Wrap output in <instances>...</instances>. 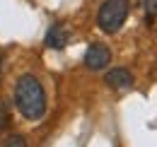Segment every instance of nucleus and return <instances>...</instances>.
Listing matches in <instances>:
<instances>
[{
  "label": "nucleus",
  "mask_w": 157,
  "mask_h": 147,
  "mask_svg": "<svg viewBox=\"0 0 157 147\" xmlns=\"http://www.w3.org/2000/svg\"><path fill=\"white\" fill-rule=\"evenodd\" d=\"M68 41H70V32H68V27L65 24H51L48 27V32H46V36H44V43L48 46V48H56V51H60V48H65L68 46Z\"/></svg>",
  "instance_id": "20e7f679"
},
{
  "label": "nucleus",
  "mask_w": 157,
  "mask_h": 147,
  "mask_svg": "<svg viewBox=\"0 0 157 147\" xmlns=\"http://www.w3.org/2000/svg\"><path fill=\"white\" fill-rule=\"evenodd\" d=\"M0 73H2V58H0Z\"/></svg>",
  "instance_id": "1a4fd4ad"
},
{
  "label": "nucleus",
  "mask_w": 157,
  "mask_h": 147,
  "mask_svg": "<svg viewBox=\"0 0 157 147\" xmlns=\"http://www.w3.org/2000/svg\"><path fill=\"white\" fill-rule=\"evenodd\" d=\"M143 7H145V15H147V19L157 17V0H145V2H143Z\"/></svg>",
  "instance_id": "6e6552de"
},
{
  "label": "nucleus",
  "mask_w": 157,
  "mask_h": 147,
  "mask_svg": "<svg viewBox=\"0 0 157 147\" xmlns=\"http://www.w3.org/2000/svg\"><path fill=\"white\" fill-rule=\"evenodd\" d=\"M106 85L118 89V92H126V89L133 87V75H131V70H126V68H114V70L106 73Z\"/></svg>",
  "instance_id": "39448f33"
},
{
  "label": "nucleus",
  "mask_w": 157,
  "mask_h": 147,
  "mask_svg": "<svg viewBox=\"0 0 157 147\" xmlns=\"http://www.w3.org/2000/svg\"><path fill=\"white\" fill-rule=\"evenodd\" d=\"M128 17V0H104L97 12V24L104 34H116Z\"/></svg>",
  "instance_id": "f03ea898"
},
{
  "label": "nucleus",
  "mask_w": 157,
  "mask_h": 147,
  "mask_svg": "<svg viewBox=\"0 0 157 147\" xmlns=\"http://www.w3.org/2000/svg\"><path fill=\"white\" fill-rule=\"evenodd\" d=\"M15 106L27 121H41L46 116V92L39 77L24 73L15 82Z\"/></svg>",
  "instance_id": "f257e3e1"
},
{
  "label": "nucleus",
  "mask_w": 157,
  "mask_h": 147,
  "mask_svg": "<svg viewBox=\"0 0 157 147\" xmlns=\"http://www.w3.org/2000/svg\"><path fill=\"white\" fill-rule=\"evenodd\" d=\"M10 126V109H7V104L0 99V133Z\"/></svg>",
  "instance_id": "423d86ee"
},
{
  "label": "nucleus",
  "mask_w": 157,
  "mask_h": 147,
  "mask_svg": "<svg viewBox=\"0 0 157 147\" xmlns=\"http://www.w3.org/2000/svg\"><path fill=\"white\" fill-rule=\"evenodd\" d=\"M2 147H27V140H24L22 135H7L5 142H2Z\"/></svg>",
  "instance_id": "0eeeda50"
},
{
  "label": "nucleus",
  "mask_w": 157,
  "mask_h": 147,
  "mask_svg": "<svg viewBox=\"0 0 157 147\" xmlns=\"http://www.w3.org/2000/svg\"><path fill=\"white\" fill-rule=\"evenodd\" d=\"M109 60H111V51L104 43H92L85 53V65L90 70H104L109 65Z\"/></svg>",
  "instance_id": "7ed1b4c3"
}]
</instances>
